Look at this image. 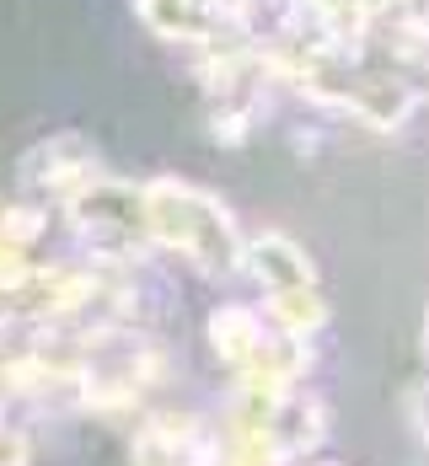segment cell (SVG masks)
Here are the masks:
<instances>
[{
	"label": "cell",
	"instance_id": "obj_1",
	"mask_svg": "<svg viewBox=\"0 0 429 466\" xmlns=\"http://www.w3.org/2000/svg\"><path fill=\"white\" fill-rule=\"evenodd\" d=\"M140 209H145V236L178 247L199 258L204 268H237L241 263V241H237V226L231 215L189 183H150L140 193Z\"/></svg>",
	"mask_w": 429,
	"mask_h": 466
},
{
	"label": "cell",
	"instance_id": "obj_2",
	"mask_svg": "<svg viewBox=\"0 0 429 466\" xmlns=\"http://www.w3.org/2000/svg\"><path fill=\"white\" fill-rule=\"evenodd\" d=\"M247 263L269 279L274 295H285V289H312V268H306V258L290 247L285 236H263V241H252V247H247Z\"/></svg>",
	"mask_w": 429,
	"mask_h": 466
}]
</instances>
